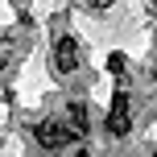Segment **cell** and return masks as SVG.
I'll return each instance as SVG.
<instances>
[{"mask_svg":"<svg viewBox=\"0 0 157 157\" xmlns=\"http://www.w3.org/2000/svg\"><path fill=\"white\" fill-rule=\"evenodd\" d=\"M71 141H75V132L66 124H58V120H41L37 124V145L41 149H66Z\"/></svg>","mask_w":157,"mask_h":157,"instance_id":"1","label":"cell"},{"mask_svg":"<svg viewBox=\"0 0 157 157\" xmlns=\"http://www.w3.org/2000/svg\"><path fill=\"white\" fill-rule=\"evenodd\" d=\"M128 128H132V116H128V95L116 91L112 112H108V132H112V136H128Z\"/></svg>","mask_w":157,"mask_h":157,"instance_id":"2","label":"cell"},{"mask_svg":"<svg viewBox=\"0 0 157 157\" xmlns=\"http://www.w3.org/2000/svg\"><path fill=\"white\" fill-rule=\"evenodd\" d=\"M54 66L62 75H71L75 66H78V41L75 37H58V46H54Z\"/></svg>","mask_w":157,"mask_h":157,"instance_id":"3","label":"cell"},{"mask_svg":"<svg viewBox=\"0 0 157 157\" xmlns=\"http://www.w3.org/2000/svg\"><path fill=\"white\" fill-rule=\"evenodd\" d=\"M66 112H71V116H66V128L75 132V141H83V132H87V108L83 103H71Z\"/></svg>","mask_w":157,"mask_h":157,"instance_id":"4","label":"cell"},{"mask_svg":"<svg viewBox=\"0 0 157 157\" xmlns=\"http://www.w3.org/2000/svg\"><path fill=\"white\" fill-rule=\"evenodd\" d=\"M78 157H87V153H78Z\"/></svg>","mask_w":157,"mask_h":157,"instance_id":"5","label":"cell"}]
</instances>
